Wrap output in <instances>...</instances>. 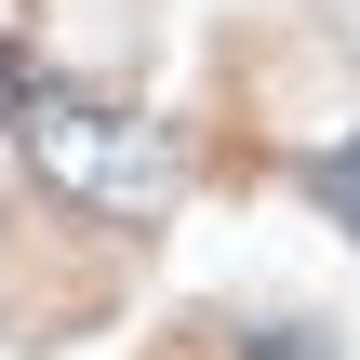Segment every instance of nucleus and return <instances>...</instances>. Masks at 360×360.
Returning a JSON list of instances; mask_svg holds the SVG:
<instances>
[{"instance_id":"obj_2","label":"nucleus","mask_w":360,"mask_h":360,"mask_svg":"<svg viewBox=\"0 0 360 360\" xmlns=\"http://www.w3.org/2000/svg\"><path fill=\"white\" fill-rule=\"evenodd\" d=\"M307 187L334 200V227H347V240H360V147H321V160H307Z\"/></svg>"},{"instance_id":"obj_1","label":"nucleus","mask_w":360,"mask_h":360,"mask_svg":"<svg viewBox=\"0 0 360 360\" xmlns=\"http://www.w3.org/2000/svg\"><path fill=\"white\" fill-rule=\"evenodd\" d=\"M13 134H27V174L67 187L80 214H120V227L174 214V134H160V120H120V107H94V94L13 80Z\"/></svg>"}]
</instances>
